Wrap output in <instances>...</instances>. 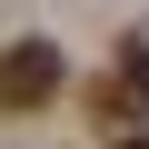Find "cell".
I'll return each mask as SVG.
<instances>
[{
  "mask_svg": "<svg viewBox=\"0 0 149 149\" xmlns=\"http://www.w3.org/2000/svg\"><path fill=\"white\" fill-rule=\"evenodd\" d=\"M119 149H149V139H119Z\"/></svg>",
  "mask_w": 149,
  "mask_h": 149,
  "instance_id": "cell-3",
  "label": "cell"
},
{
  "mask_svg": "<svg viewBox=\"0 0 149 149\" xmlns=\"http://www.w3.org/2000/svg\"><path fill=\"white\" fill-rule=\"evenodd\" d=\"M90 109H100V119H139V109H149V30L119 50V70L90 90Z\"/></svg>",
  "mask_w": 149,
  "mask_h": 149,
  "instance_id": "cell-2",
  "label": "cell"
},
{
  "mask_svg": "<svg viewBox=\"0 0 149 149\" xmlns=\"http://www.w3.org/2000/svg\"><path fill=\"white\" fill-rule=\"evenodd\" d=\"M60 100V50L50 40H10L0 50V109H50Z\"/></svg>",
  "mask_w": 149,
  "mask_h": 149,
  "instance_id": "cell-1",
  "label": "cell"
}]
</instances>
